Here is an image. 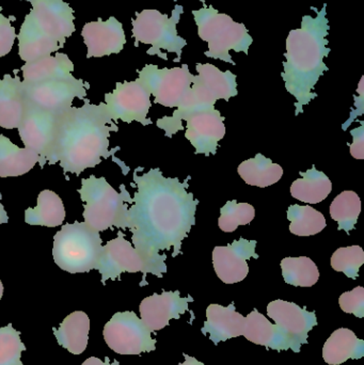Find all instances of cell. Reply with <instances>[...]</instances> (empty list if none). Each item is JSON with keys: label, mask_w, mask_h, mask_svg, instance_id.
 Listing matches in <instances>:
<instances>
[{"label": "cell", "mask_w": 364, "mask_h": 365, "mask_svg": "<svg viewBox=\"0 0 364 365\" xmlns=\"http://www.w3.org/2000/svg\"><path fill=\"white\" fill-rule=\"evenodd\" d=\"M342 311L355 317L363 319L364 317V289L363 287H356L350 292L342 294L339 299Z\"/></svg>", "instance_id": "obj_38"}, {"label": "cell", "mask_w": 364, "mask_h": 365, "mask_svg": "<svg viewBox=\"0 0 364 365\" xmlns=\"http://www.w3.org/2000/svg\"><path fill=\"white\" fill-rule=\"evenodd\" d=\"M267 314L276 323L275 340L269 347L274 351L299 353L301 345L308 344L309 332L318 325L316 312L281 299L269 302Z\"/></svg>", "instance_id": "obj_8"}, {"label": "cell", "mask_w": 364, "mask_h": 365, "mask_svg": "<svg viewBox=\"0 0 364 365\" xmlns=\"http://www.w3.org/2000/svg\"><path fill=\"white\" fill-rule=\"evenodd\" d=\"M100 232L85 222L62 225L53 237V257L58 267L70 274L98 270L103 245Z\"/></svg>", "instance_id": "obj_6"}, {"label": "cell", "mask_w": 364, "mask_h": 365, "mask_svg": "<svg viewBox=\"0 0 364 365\" xmlns=\"http://www.w3.org/2000/svg\"><path fill=\"white\" fill-rule=\"evenodd\" d=\"M184 357H185V362L179 364V365H204L202 362L198 361L196 358L190 357V356L186 355V354H184Z\"/></svg>", "instance_id": "obj_42"}, {"label": "cell", "mask_w": 364, "mask_h": 365, "mask_svg": "<svg viewBox=\"0 0 364 365\" xmlns=\"http://www.w3.org/2000/svg\"><path fill=\"white\" fill-rule=\"evenodd\" d=\"M364 264V251L360 246L342 247L331 257V266L336 272H344L356 280Z\"/></svg>", "instance_id": "obj_37"}, {"label": "cell", "mask_w": 364, "mask_h": 365, "mask_svg": "<svg viewBox=\"0 0 364 365\" xmlns=\"http://www.w3.org/2000/svg\"><path fill=\"white\" fill-rule=\"evenodd\" d=\"M203 8L192 11L198 34L201 40L209 44V51L204 55L212 59H219L235 66L230 51L248 55L254 38L244 24L236 23L229 15L219 13L213 6H207L200 0Z\"/></svg>", "instance_id": "obj_5"}, {"label": "cell", "mask_w": 364, "mask_h": 365, "mask_svg": "<svg viewBox=\"0 0 364 365\" xmlns=\"http://www.w3.org/2000/svg\"><path fill=\"white\" fill-rule=\"evenodd\" d=\"M256 217V210L248 203H237L235 200L228 201L220 210L218 225L227 233L235 231L239 225H249Z\"/></svg>", "instance_id": "obj_35"}, {"label": "cell", "mask_w": 364, "mask_h": 365, "mask_svg": "<svg viewBox=\"0 0 364 365\" xmlns=\"http://www.w3.org/2000/svg\"><path fill=\"white\" fill-rule=\"evenodd\" d=\"M81 36L88 47V59L121 53L126 43L123 25L113 16L85 24Z\"/></svg>", "instance_id": "obj_19"}, {"label": "cell", "mask_w": 364, "mask_h": 365, "mask_svg": "<svg viewBox=\"0 0 364 365\" xmlns=\"http://www.w3.org/2000/svg\"><path fill=\"white\" fill-rule=\"evenodd\" d=\"M2 199V195L0 193V200ZM9 221L8 214H6V210H4V206L0 203V225L2 223H6Z\"/></svg>", "instance_id": "obj_43"}, {"label": "cell", "mask_w": 364, "mask_h": 365, "mask_svg": "<svg viewBox=\"0 0 364 365\" xmlns=\"http://www.w3.org/2000/svg\"><path fill=\"white\" fill-rule=\"evenodd\" d=\"M327 4L322 10L316 11V17L305 15L299 29L291 30L286 38V61L282 78L286 88L296 98L295 115L303 113V107L309 104L318 94L313 93L314 87L321 76L328 71L324 58L331 53L327 47L329 41V21L326 17Z\"/></svg>", "instance_id": "obj_3"}, {"label": "cell", "mask_w": 364, "mask_h": 365, "mask_svg": "<svg viewBox=\"0 0 364 365\" xmlns=\"http://www.w3.org/2000/svg\"><path fill=\"white\" fill-rule=\"evenodd\" d=\"M27 109L23 83L19 76L6 74L0 79V126L19 128Z\"/></svg>", "instance_id": "obj_22"}, {"label": "cell", "mask_w": 364, "mask_h": 365, "mask_svg": "<svg viewBox=\"0 0 364 365\" xmlns=\"http://www.w3.org/2000/svg\"><path fill=\"white\" fill-rule=\"evenodd\" d=\"M23 89L27 104L48 113H61L72 107L74 98L85 100L90 85L83 79L73 76L34 85H23Z\"/></svg>", "instance_id": "obj_12"}, {"label": "cell", "mask_w": 364, "mask_h": 365, "mask_svg": "<svg viewBox=\"0 0 364 365\" xmlns=\"http://www.w3.org/2000/svg\"><path fill=\"white\" fill-rule=\"evenodd\" d=\"M40 156L27 148L17 147L10 139L0 135V178L21 177L29 173Z\"/></svg>", "instance_id": "obj_26"}, {"label": "cell", "mask_w": 364, "mask_h": 365, "mask_svg": "<svg viewBox=\"0 0 364 365\" xmlns=\"http://www.w3.org/2000/svg\"><path fill=\"white\" fill-rule=\"evenodd\" d=\"M152 331L132 311L118 312L105 325V342L119 355H140L156 349Z\"/></svg>", "instance_id": "obj_10"}, {"label": "cell", "mask_w": 364, "mask_h": 365, "mask_svg": "<svg viewBox=\"0 0 364 365\" xmlns=\"http://www.w3.org/2000/svg\"><path fill=\"white\" fill-rule=\"evenodd\" d=\"M361 212V200L355 191L345 190L336 197L331 205V216L339 223V230L350 233Z\"/></svg>", "instance_id": "obj_33"}, {"label": "cell", "mask_w": 364, "mask_h": 365, "mask_svg": "<svg viewBox=\"0 0 364 365\" xmlns=\"http://www.w3.org/2000/svg\"><path fill=\"white\" fill-rule=\"evenodd\" d=\"M66 219V208L61 197L53 191L45 189L38 197V205L25 210V222L30 225L56 227Z\"/></svg>", "instance_id": "obj_27"}, {"label": "cell", "mask_w": 364, "mask_h": 365, "mask_svg": "<svg viewBox=\"0 0 364 365\" xmlns=\"http://www.w3.org/2000/svg\"><path fill=\"white\" fill-rule=\"evenodd\" d=\"M237 171L241 179L248 185L261 188L276 184L284 175L282 167L274 164L269 158H265L262 154H256V158L241 163Z\"/></svg>", "instance_id": "obj_30"}, {"label": "cell", "mask_w": 364, "mask_h": 365, "mask_svg": "<svg viewBox=\"0 0 364 365\" xmlns=\"http://www.w3.org/2000/svg\"><path fill=\"white\" fill-rule=\"evenodd\" d=\"M354 143L350 145V154L356 160H363L364 158V126L361 124L360 128L352 130Z\"/></svg>", "instance_id": "obj_40"}, {"label": "cell", "mask_w": 364, "mask_h": 365, "mask_svg": "<svg viewBox=\"0 0 364 365\" xmlns=\"http://www.w3.org/2000/svg\"><path fill=\"white\" fill-rule=\"evenodd\" d=\"M53 331L60 346L73 355H80L87 349L89 341V317L83 311L71 313L58 329L53 328Z\"/></svg>", "instance_id": "obj_24"}, {"label": "cell", "mask_w": 364, "mask_h": 365, "mask_svg": "<svg viewBox=\"0 0 364 365\" xmlns=\"http://www.w3.org/2000/svg\"><path fill=\"white\" fill-rule=\"evenodd\" d=\"M243 336L250 342L262 345L269 349L276 336V325L254 309L247 317H245V327Z\"/></svg>", "instance_id": "obj_34"}, {"label": "cell", "mask_w": 364, "mask_h": 365, "mask_svg": "<svg viewBox=\"0 0 364 365\" xmlns=\"http://www.w3.org/2000/svg\"><path fill=\"white\" fill-rule=\"evenodd\" d=\"M198 75L197 81L216 98V100L229 101L236 96V75L231 71L222 72L219 68L211 63H198L196 66Z\"/></svg>", "instance_id": "obj_29"}, {"label": "cell", "mask_w": 364, "mask_h": 365, "mask_svg": "<svg viewBox=\"0 0 364 365\" xmlns=\"http://www.w3.org/2000/svg\"><path fill=\"white\" fill-rule=\"evenodd\" d=\"M303 179L296 180L291 186V195L299 201L318 204L324 201L333 190V182L322 171L316 167L301 173Z\"/></svg>", "instance_id": "obj_28"}, {"label": "cell", "mask_w": 364, "mask_h": 365, "mask_svg": "<svg viewBox=\"0 0 364 365\" xmlns=\"http://www.w3.org/2000/svg\"><path fill=\"white\" fill-rule=\"evenodd\" d=\"M19 336L21 332L15 330L12 324L0 327V365H23L21 353L26 346Z\"/></svg>", "instance_id": "obj_36"}, {"label": "cell", "mask_w": 364, "mask_h": 365, "mask_svg": "<svg viewBox=\"0 0 364 365\" xmlns=\"http://www.w3.org/2000/svg\"><path fill=\"white\" fill-rule=\"evenodd\" d=\"M2 296H4V284L0 281V300H1Z\"/></svg>", "instance_id": "obj_44"}, {"label": "cell", "mask_w": 364, "mask_h": 365, "mask_svg": "<svg viewBox=\"0 0 364 365\" xmlns=\"http://www.w3.org/2000/svg\"><path fill=\"white\" fill-rule=\"evenodd\" d=\"M2 8H0V11ZM15 21V17L4 16L0 12V57H4L12 51L13 45H14L15 38H16V32L15 28L13 27L11 21Z\"/></svg>", "instance_id": "obj_39"}, {"label": "cell", "mask_w": 364, "mask_h": 365, "mask_svg": "<svg viewBox=\"0 0 364 365\" xmlns=\"http://www.w3.org/2000/svg\"><path fill=\"white\" fill-rule=\"evenodd\" d=\"M363 356V341L348 328L336 330L323 349V358L331 365H340L348 359H361Z\"/></svg>", "instance_id": "obj_25"}, {"label": "cell", "mask_w": 364, "mask_h": 365, "mask_svg": "<svg viewBox=\"0 0 364 365\" xmlns=\"http://www.w3.org/2000/svg\"><path fill=\"white\" fill-rule=\"evenodd\" d=\"M137 191L130 212L132 244L145 263V276L162 278L167 272L166 255L160 251L175 248L172 257L179 255L182 242L194 225L199 202L188 192L187 182L165 178L160 169H152L138 175L134 173Z\"/></svg>", "instance_id": "obj_1"}, {"label": "cell", "mask_w": 364, "mask_h": 365, "mask_svg": "<svg viewBox=\"0 0 364 365\" xmlns=\"http://www.w3.org/2000/svg\"><path fill=\"white\" fill-rule=\"evenodd\" d=\"M256 240L241 237L232 244L215 247L213 251V265L218 278L226 284L241 282L249 272L248 259H259L256 253Z\"/></svg>", "instance_id": "obj_16"}, {"label": "cell", "mask_w": 364, "mask_h": 365, "mask_svg": "<svg viewBox=\"0 0 364 365\" xmlns=\"http://www.w3.org/2000/svg\"><path fill=\"white\" fill-rule=\"evenodd\" d=\"M175 1H177V0H175Z\"/></svg>", "instance_id": "obj_45"}, {"label": "cell", "mask_w": 364, "mask_h": 365, "mask_svg": "<svg viewBox=\"0 0 364 365\" xmlns=\"http://www.w3.org/2000/svg\"><path fill=\"white\" fill-rule=\"evenodd\" d=\"M282 276L293 287H311L320 278L318 266L310 257H286L281 261Z\"/></svg>", "instance_id": "obj_31"}, {"label": "cell", "mask_w": 364, "mask_h": 365, "mask_svg": "<svg viewBox=\"0 0 364 365\" xmlns=\"http://www.w3.org/2000/svg\"><path fill=\"white\" fill-rule=\"evenodd\" d=\"M121 193L115 191L105 178L94 175L81 180L79 189L83 205V218L92 229L98 232L106 231L111 227H130V212L128 203H132L125 186L121 185Z\"/></svg>", "instance_id": "obj_4"}, {"label": "cell", "mask_w": 364, "mask_h": 365, "mask_svg": "<svg viewBox=\"0 0 364 365\" xmlns=\"http://www.w3.org/2000/svg\"><path fill=\"white\" fill-rule=\"evenodd\" d=\"M83 101V106H72L60 113L53 165L60 163L64 175H79L119 151L118 147L109 150L110 132L119 128L109 118L105 103L92 105L87 98Z\"/></svg>", "instance_id": "obj_2"}, {"label": "cell", "mask_w": 364, "mask_h": 365, "mask_svg": "<svg viewBox=\"0 0 364 365\" xmlns=\"http://www.w3.org/2000/svg\"><path fill=\"white\" fill-rule=\"evenodd\" d=\"M185 120L187 122L185 137L194 145L196 153L215 154L218 143L226 135L222 113L215 108L205 109L190 113Z\"/></svg>", "instance_id": "obj_17"}, {"label": "cell", "mask_w": 364, "mask_h": 365, "mask_svg": "<svg viewBox=\"0 0 364 365\" xmlns=\"http://www.w3.org/2000/svg\"><path fill=\"white\" fill-rule=\"evenodd\" d=\"M138 81L155 98L154 102L170 108L183 105L192 91L194 77L187 64L172 68H158L154 64H147L138 71Z\"/></svg>", "instance_id": "obj_9"}, {"label": "cell", "mask_w": 364, "mask_h": 365, "mask_svg": "<svg viewBox=\"0 0 364 365\" xmlns=\"http://www.w3.org/2000/svg\"><path fill=\"white\" fill-rule=\"evenodd\" d=\"M81 365H120V364L117 360L113 361V364H110V359H109L108 357L105 358V361H102V360L98 359V358L91 357L88 358Z\"/></svg>", "instance_id": "obj_41"}, {"label": "cell", "mask_w": 364, "mask_h": 365, "mask_svg": "<svg viewBox=\"0 0 364 365\" xmlns=\"http://www.w3.org/2000/svg\"><path fill=\"white\" fill-rule=\"evenodd\" d=\"M32 6L31 13L43 32L57 41L63 48L66 38L75 32L74 10L64 0H26Z\"/></svg>", "instance_id": "obj_15"}, {"label": "cell", "mask_w": 364, "mask_h": 365, "mask_svg": "<svg viewBox=\"0 0 364 365\" xmlns=\"http://www.w3.org/2000/svg\"><path fill=\"white\" fill-rule=\"evenodd\" d=\"M183 12V6L180 4L175 6L170 17L157 10L137 12L136 19H132L135 46L138 47L139 43L150 44L151 48L147 51V55L168 60L167 53L162 51L164 49L167 53H177L175 62L181 61L182 49L187 45V41L177 34V25Z\"/></svg>", "instance_id": "obj_7"}, {"label": "cell", "mask_w": 364, "mask_h": 365, "mask_svg": "<svg viewBox=\"0 0 364 365\" xmlns=\"http://www.w3.org/2000/svg\"><path fill=\"white\" fill-rule=\"evenodd\" d=\"M151 106V94L138 79L117 83L113 92L105 94L107 113L115 123L121 120L125 123L137 121L149 125L152 121L147 117Z\"/></svg>", "instance_id": "obj_13"}, {"label": "cell", "mask_w": 364, "mask_h": 365, "mask_svg": "<svg viewBox=\"0 0 364 365\" xmlns=\"http://www.w3.org/2000/svg\"><path fill=\"white\" fill-rule=\"evenodd\" d=\"M60 113H48L27 104L19 124V133L24 145L40 156L38 165H53Z\"/></svg>", "instance_id": "obj_11"}, {"label": "cell", "mask_w": 364, "mask_h": 365, "mask_svg": "<svg viewBox=\"0 0 364 365\" xmlns=\"http://www.w3.org/2000/svg\"><path fill=\"white\" fill-rule=\"evenodd\" d=\"M192 302H194L192 296L182 298L179 291H164L160 295L153 294L141 302L139 307L141 321L152 332L164 329L170 319H179L188 311V304Z\"/></svg>", "instance_id": "obj_18"}, {"label": "cell", "mask_w": 364, "mask_h": 365, "mask_svg": "<svg viewBox=\"0 0 364 365\" xmlns=\"http://www.w3.org/2000/svg\"><path fill=\"white\" fill-rule=\"evenodd\" d=\"M16 38H19V58L26 63L44 59L62 48L57 41L41 30L31 13L26 15Z\"/></svg>", "instance_id": "obj_21"}, {"label": "cell", "mask_w": 364, "mask_h": 365, "mask_svg": "<svg viewBox=\"0 0 364 365\" xmlns=\"http://www.w3.org/2000/svg\"><path fill=\"white\" fill-rule=\"evenodd\" d=\"M288 219L291 221V233L297 236L316 235L327 225L324 215L309 205H291Z\"/></svg>", "instance_id": "obj_32"}, {"label": "cell", "mask_w": 364, "mask_h": 365, "mask_svg": "<svg viewBox=\"0 0 364 365\" xmlns=\"http://www.w3.org/2000/svg\"><path fill=\"white\" fill-rule=\"evenodd\" d=\"M118 234L119 235L117 238L103 246L102 257L98 268V272L102 274L103 284H106V281L109 279L115 280L123 272L135 274V272H141L143 274V279L140 285L145 287L147 285L145 282L147 276H145V263L142 259L132 246V242L124 238V233L120 231Z\"/></svg>", "instance_id": "obj_14"}, {"label": "cell", "mask_w": 364, "mask_h": 365, "mask_svg": "<svg viewBox=\"0 0 364 365\" xmlns=\"http://www.w3.org/2000/svg\"><path fill=\"white\" fill-rule=\"evenodd\" d=\"M74 64L66 53H56L38 61L25 63L21 66L23 85H34L53 79H66L73 77Z\"/></svg>", "instance_id": "obj_23"}, {"label": "cell", "mask_w": 364, "mask_h": 365, "mask_svg": "<svg viewBox=\"0 0 364 365\" xmlns=\"http://www.w3.org/2000/svg\"><path fill=\"white\" fill-rule=\"evenodd\" d=\"M207 319L201 332L204 336L209 334L215 345L243 336L245 317L236 312L234 302H231L228 307L209 304L207 309Z\"/></svg>", "instance_id": "obj_20"}]
</instances>
